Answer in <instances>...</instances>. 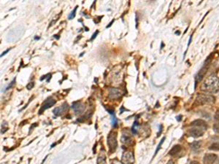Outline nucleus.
<instances>
[{
	"instance_id": "11",
	"label": "nucleus",
	"mask_w": 219,
	"mask_h": 164,
	"mask_svg": "<svg viewBox=\"0 0 219 164\" xmlns=\"http://www.w3.org/2000/svg\"><path fill=\"white\" fill-rule=\"evenodd\" d=\"M217 159V155L213 153H208L204 157V164H213Z\"/></svg>"
},
{
	"instance_id": "19",
	"label": "nucleus",
	"mask_w": 219,
	"mask_h": 164,
	"mask_svg": "<svg viewBox=\"0 0 219 164\" xmlns=\"http://www.w3.org/2000/svg\"><path fill=\"white\" fill-rule=\"evenodd\" d=\"M77 9H78V6H76L75 8V9L73 10L72 12H71L70 14L69 15L68 18L69 19V20H71V19L74 18L75 17V13H76V10H77Z\"/></svg>"
},
{
	"instance_id": "7",
	"label": "nucleus",
	"mask_w": 219,
	"mask_h": 164,
	"mask_svg": "<svg viewBox=\"0 0 219 164\" xmlns=\"http://www.w3.org/2000/svg\"><path fill=\"white\" fill-rule=\"evenodd\" d=\"M55 104H56V100L53 99L52 97H49L47 98L46 101L43 103V104H42L40 110L39 111L40 115L42 114V113H43V112H44L46 110H47V109L51 107L52 106H53Z\"/></svg>"
},
{
	"instance_id": "15",
	"label": "nucleus",
	"mask_w": 219,
	"mask_h": 164,
	"mask_svg": "<svg viewBox=\"0 0 219 164\" xmlns=\"http://www.w3.org/2000/svg\"><path fill=\"white\" fill-rule=\"evenodd\" d=\"M180 150H181V147L180 145H175L171 150H170V151L169 152V154L171 155H175L178 154Z\"/></svg>"
},
{
	"instance_id": "12",
	"label": "nucleus",
	"mask_w": 219,
	"mask_h": 164,
	"mask_svg": "<svg viewBox=\"0 0 219 164\" xmlns=\"http://www.w3.org/2000/svg\"><path fill=\"white\" fill-rule=\"evenodd\" d=\"M192 126L194 127H196V128H199L202 129H204L205 131L206 130L207 128H208V125L204 120H196L195 121L192 122V124H191Z\"/></svg>"
},
{
	"instance_id": "4",
	"label": "nucleus",
	"mask_w": 219,
	"mask_h": 164,
	"mask_svg": "<svg viewBox=\"0 0 219 164\" xmlns=\"http://www.w3.org/2000/svg\"><path fill=\"white\" fill-rule=\"evenodd\" d=\"M210 57H211V56H210L208 58H207L205 63L204 67H203L201 69L200 71H199V72H198L197 75H196V81H197V82H200V81L202 80L203 77H204V76L205 75L207 71H208V67H209V64H210V61H211Z\"/></svg>"
},
{
	"instance_id": "20",
	"label": "nucleus",
	"mask_w": 219,
	"mask_h": 164,
	"mask_svg": "<svg viewBox=\"0 0 219 164\" xmlns=\"http://www.w3.org/2000/svg\"><path fill=\"white\" fill-rule=\"evenodd\" d=\"M112 124H113V126L114 128H116L118 125V121H117V119H116V116H113L112 117Z\"/></svg>"
},
{
	"instance_id": "29",
	"label": "nucleus",
	"mask_w": 219,
	"mask_h": 164,
	"mask_svg": "<svg viewBox=\"0 0 219 164\" xmlns=\"http://www.w3.org/2000/svg\"><path fill=\"white\" fill-rule=\"evenodd\" d=\"M34 39H35V40H38V39H40V37H34Z\"/></svg>"
},
{
	"instance_id": "13",
	"label": "nucleus",
	"mask_w": 219,
	"mask_h": 164,
	"mask_svg": "<svg viewBox=\"0 0 219 164\" xmlns=\"http://www.w3.org/2000/svg\"><path fill=\"white\" fill-rule=\"evenodd\" d=\"M213 130L219 133V110L216 112L215 115V123L213 125Z\"/></svg>"
},
{
	"instance_id": "21",
	"label": "nucleus",
	"mask_w": 219,
	"mask_h": 164,
	"mask_svg": "<svg viewBox=\"0 0 219 164\" xmlns=\"http://www.w3.org/2000/svg\"><path fill=\"white\" fill-rule=\"evenodd\" d=\"M15 79H14V80H13V81H12V82H10V85H8V87H7V88H6V91H8V90H9V89H10V88H13V86H14V85H15Z\"/></svg>"
},
{
	"instance_id": "30",
	"label": "nucleus",
	"mask_w": 219,
	"mask_h": 164,
	"mask_svg": "<svg viewBox=\"0 0 219 164\" xmlns=\"http://www.w3.org/2000/svg\"><path fill=\"white\" fill-rule=\"evenodd\" d=\"M168 164H172V163H169Z\"/></svg>"
},
{
	"instance_id": "2",
	"label": "nucleus",
	"mask_w": 219,
	"mask_h": 164,
	"mask_svg": "<svg viewBox=\"0 0 219 164\" xmlns=\"http://www.w3.org/2000/svg\"><path fill=\"white\" fill-rule=\"evenodd\" d=\"M215 98L214 96L208 94H199L196 97V103L198 105L212 104L215 103Z\"/></svg>"
},
{
	"instance_id": "24",
	"label": "nucleus",
	"mask_w": 219,
	"mask_h": 164,
	"mask_svg": "<svg viewBox=\"0 0 219 164\" xmlns=\"http://www.w3.org/2000/svg\"><path fill=\"white\" fill-rule=\"evenodd\" d=\"M99 34V31H97V32H95L94 33L93 35H92V37H91V39H90V40H94V39L95 38L97 37V34Z\"/></svg>"
},
{
	"instance_id": "9",
	"label": "nucleus",
	"mask_w": 219,
	"mask_h": 164,
	"mask_svg": "<svg viewBox=\"0 0 219 164\" xmlns=\"http://www.w3.org/2000/svg\"><path fill=\"white\" fill-rule=\"evenodd\" d=\"M68 110V104L67 103H64L63 104L61 105L60 107H56L54 110H53V113L56 117L60 116V115H63L67 110Z\"/></svg>"
},
{
	"instance_id": "26",
	"label": "nucleus",
	"mask_w": 219,
	"mask_h": 164,
	"mask_svg": "<svg viewBox=\"0 0 219 164\" xmlns=\"http://www.w3.org/2000/svg\"><path fill=\"white\" fill-rule=\"evenodd\" d=\"M10 50H11V48H10V49H8V50H6V51H5V52H3V53H2V54H1V57H2L3 56H5V54H6V53H8V52H9V51H10Z\"/></svg>"
},
{
	"instance_id": "17",
	"label": "nucleus",
	"mask_w": 219,
	"mask_h": 164,
	"mask_svg": "<svg viewBox=\"0 0 219 164\" xmlns=\"http://www.w3.org/2000/svg\"><path fill=\"white\" fill-rule=\"evenodd\" d=\"M97 164H106V157L104 153H101L97 158Z\"/></svg>"
},
{
	"instance_id": "16",
	"label": "nucleus",
	"mask_w": 219,
	"mask_h": 164,
	"mask_svg": "<svg viewBox=\"0 0 219 164\" xmlns=\"http://www.w3.org/2000/svg\"><path fill=\"white\" fill-rule=\"evenodd\" d=\"M202 144V143L201 141H195L191 144V147H192L193 150H197L201 147Z\"/></svg>"
},
{
	"instance_id": "14",
	"label": "nucleus",
	"mask_w": 219,
	"mask_h": 164,
	"mask_svg": "<svg viewBox=\"0 0 219 164\" xmlns=\"http://www.w3.org/2000/svg\"><path fill=\"white\" fill-rule=\"evenodd\" d=\"M121 141L122 143L125 144H130L132 143V138L129 134H126L124 133H123L122 136H121Z\"/></svg>"
},
{
	"instance_id": "5",
	"label": "nucleus",
	"mask_w": 219,
	"mask_h": 164,
	"mask_svg": "<svg viewBox=\"0 0 219 164\" xmlns=\"http://www.w3.org/2000/svg\"><path fill=\"white\" fill-rule=\"evenodd\" d=\"M72 107L73 109V110H74L75 114L76 115H80L84 112L86 107H85V105L83 104L82 102H81V101H75V102L72 104Z\"/></svg>"
},
{
	"instance_id": "6",
	"label": "nucleus",
	"mask_w": 219,
	"mask_h": 164,
	"mask_svg": "<svg viewBox=\"0 0 219 164\" xmlns=\"http://www.w3.org/2000/svg\"><path fill=\"white\" fill-rule=\"evenodd\" d=\"M122 160L123 164H133L135 162V157L134 154L132 152H126L124 153L122 155Z\"/></svg>"
},
{
	"instance_id": "22",
	"label": "nucleus",
	"mask_w": 219,
	"mask_h": 164,
	"mask_svg": "<svg viewBox=\"0 0 219 164\" xmlns=\"http://www.w3.org/2000/svg\"><path fill=\"white\" fill-rule=\"evenodd\" d=\"M164 139H165V137H164V138H163V139H161V142H160V143H159V145H158V147H157V149H156V150L155 155H156V153H158V151H159V149H160V148H161V144H163V142H164Z\"/></svg>"
},
{
	"instance_id": "28",
	"label": "nucleus",
	"mask_w": 219,
	"mask_h": 164,
	"mask_svg": "<svg viewBox=\"0 0 219 164\" xmlns=\"http://www.w3.org/2000/svg\"><path fill=\"white\" fill-rule=\"evenodd\" d=\"M190 164H201V163H199L198 161H196V160H193V161L191 162Z\"/></svg>"
},
{
	"instance_id": "27",
	"label": "nucleus",
	"mask_w": 219,
	"mask_h": 164,
	"mask_svg": "<svg viewBox=\"0 0 219 164\" xmlns=\"http://www.w3.org/2000/svg\"><path fill=\"white\" fill-rule=\"evenodd\" d=\"M114 21H115V20H114V19H113V20H112V21H111V22H110V23H109V25H107V26H106V28H107H107H109V27H110V26H112V24L114 23Z\"/></svg>"
},
{
	"instance_id": "18",
	"label": "nucleus",
	"mask_w": 219,
	"mask_h": 164,
	"mask_svg": "<svg viewBox=\"0 0 219 164\" xmlns=\"http://www.w3.org/2000/svg\"><path fill=\"white\" fill-rule=\"evenodd\" d=\"M209 150H214V151H218L219 150V143L215 142L212 144L209 147Z\"/></svg>"
},
{
	"instance_id": "10",
	"label": "nucleus",
	"mask_w": 219,
	"mask_h": 164,
	"mask_svg": "<svg viewBox=\"0 0 219 164\" xmlns=\"http://www.w3.org/2000/svg\"><path fill=\"white\" fill-rule=\"evenodd\" d=\"M122 94V92L120 89L114 88H109V94L108 97L110 99H116V98H120V96Z\"/></svg>"
},
{
	"instance_id": "23",
	"label": "nucleus",
	"mask_w": 219,
	"mask_h": 164,
	"mask_svg": "<svg viewBox=\"0 0 219 164\" xmlns=\"http://www.w3.org/2000/svg\"><path fill=\"white\" fill-rule=\"evenodd\" d=\"M34 82H29V83L27 85V88L28 90H31V89L33 87H34Z\"/></svg>"
},
{
	"instance_id": "1",
	"label": "nucleus",
	"mask_w": 219,
	"mask_h": 164,
	"mask_svg": "<svg viewBox=\"0 0 219 164\" xmlns=\"http://www.w3.org/2000/svg\"><path fill=\"white\" fill-rule=\"evenodd\" d=\"M201 90L208 94H215L218 92L219 79L215 76H209L202 84Z\"/></svg>"
},
{
	"instance_id": "25",
	"label": "nucleus",
	"mask_w": 219,
	"mask_h": 164,
	"mask_svg": "<svg viewBox=\"0 0 219 164\" xmlns=\"http://www.w3.org/2000/svg\"><path fill=\"white\" fill-rule=\"evenodd\" d=\"M112 164H123V163H121V162H120L119 160L116 159V160H114L112 162Z\"/></svg>"
},
{
	"instance_id": "8",
	"label": "nucleus",
	"mask_w": 219,
	"mask_h": 164,
	"mask_svg": "<svg viewBox=\"0 0 219 164\" xmlns=\"http://www.w3.org/2000/svg\"><path fill=\"white\" fill-rule=\"evenodd\" d=\"M188 133H189L190 136H192L194 138H198L203 136V134L205 133V130L204 129L194 127L193 128L190 129V130L188 131Z\"/></svg>"
},
{
	"instance_id": "3",
	"label": "nucleus",
	"mask_w": 219,
	"mask_h": 164,
	"mask_svg": "<svg viewBox=\"0 0 219 164\" xmlns=\"http://www.w3.org/2000/svg\"><path fill=\"white\" fill-rule=\"evenodd\" d=\"M107 144L109 147V150L111 153H114L117 149L118 141H117V133L115 131L110 132L107 136Z\"/></svg>"
}]
</instances>
